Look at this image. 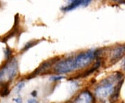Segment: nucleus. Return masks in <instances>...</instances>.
Instances as JSON below:
<instances>
[{"instance_id": "nucleus-10", "label": "nucleus", "mask_w": 125, "mask_h": 103, "mask_svg": "<svg viewBox=\"0 0 125 103\" xmlns=\"http://www.w3.org/2000/svg\"><path fill=\"white\" fill-rule=\"evenodd\" d=\"M25 85V83L24 82H20L18 84V85L16 86V90H17V93H19L21 90L22 89L24 88V86Z\"/></svg>"}, {"instance_id": "nucleus-7", "label": "nucleus", "mask_w": 125, "mask_h": 103, "mask_svg": "<svg viewBox=\"0 0 125 103\" xmlns=\"http://www.w3.org/2000/svg\"><path fill=\"white\" fill-rule=\"evenodd\" d=\"M37 43H38V42H37V41H36V42H28L27 44L24 46L22 51H26V50L29 49L30 48L33 47V46H35Z\"/></svg>"}, {"instance_id": "nucleus-8", "label": "nucleus", "mask_w": 125, "mask_h": 103, "mask_svg": "<svg viewBox=\"0 0 125 103\" xmlns=\"http://www.w3.org/2000/svg\"><path fill=\"white\" fill-rule=\"evenodd\" d=\"M63 78H64V77L62 76H52L50 77V80L53 81V82H56V81L61 80Z\"/></svg>"}, {"instance_id": "nucleus-16", "label": "nucleus", "mask_w": 125, "mask_h": 103, "mask_svg": "<svg viewBox=\"0 0 125 103\" xmlns=\"http://www.w3.org/2000/svg\"><path fill=\"white\" fill-rule=\"evenodd\" d=\"M113 1H122L124 0H113Z\"/></svg>"}, {"instance_id": "nucleus-3", "label": "nucleus", "mask_w": 125, "mask_h": 103, "mask_svg": "<svg viewBox=\"0 0 125 103\" xmlns=\"http://www.w3.org/2000/svg\"><path fill=\"white\" fill-rule=\"evenodd\" d=\"M98 55L99 51L97 50H90L76 55L74 58L76 70L88 66L93 62L94 59L97 58Z\"/></svg>"}, {"instance_id": "nucleus-6", "label": "nucleus", "mask_w": 125, "mask_h": 103, "mask_svg": "<svg viewBox=\"0 0 125 103\" xmlns=\"http://www.w3.org/2000/svg\"><path fill=\"white\" fill-rule=\"evenodd\" d=\"M125 54V45H120L112 50L111 52V60L116 62Z\"/></svg>"}, {"instance_id": "nucleus-9", "label": "nucleus", "mask_w": 125, "mask_h": 103, "mask_svg": "<svg viewBox=\"0 0 125 103\" xmlns=\"http://www.w3.org/2000/svg\"><path fill=\"white\" fill-rule=\"evenodd\" d=\"M4 53L5 57H6V60H9V59L10 58V56H11V50L10 49L6 48V50H5Z\"/></svg>"}, {"instance_id": "nucleus-1", "label": "nucleus", "mask_w": 125, "mask_h": 103, "mask_svg": "<svg viewBox=\"0 0 125 103\" xmlns=\"http://www.w3.org/2000/svg\"><path fill=\"white\" fill-rule=\"evenodd\" d=\"M122 80V75L118 72L105 78L95 89L94 94L97 98L102 102L114 100L119 94Z\"/></svg>"}, {"instance_id": "nucleus-4", "label": "nucleus", "mask_w": 125, "mask_h": 103, "mask_svg": "<svg viewBox=\"0 0 125 103\" xmlns=\"http://www.w3.org/2000/svg\"><path fill=\"white\" fill-rule=\"evenodd\" d=\"M76 70L74 58H67L61 60L56 64L54 71L59 74H65Z\"/></svg>"}, {"instance_id": "nucleus-5", "label": "nucleus", "mask_w": 125, "mask_h": 103, "mask_svg": "<svg viewBox=\"0 0 125 103\" xmlns=\"http://www.w3.org/2000/svg\"><path fill=\"white\" fill-rule=\"evenodd\" d=\"M72 103H94V98L89 91H84L76 97Z\"/></svg>"}, {"instance_id": "nucleus-11", "label": "nucleus", "mask_w": 125, "mask_h": 103, "mask_svg": "<svg viewBox=\"0 0 125 103\" xmlns=\"http://www.w3.org/2000/svg\"><path fill=\"white\" fill-rule=\"evenodd\" d=\"M13 101L16 103H22V99L21 98H13Z\"/></svg>"}, {"instance_id": "nucleus-15", "label": "nucleus", "mask_w": 125, "mask_h": 103, "mask_svg": "<svg viewBox=\"0 0 125 103\" xmlns=\"http://www.w3.org/2000/svg\"><path fill=\"white\" fill-rule=\"evenodd\" d=\"M123 68H124V70L125 71V62H124V64H123Z\"/></svg>"}, {"instance_id": "nucleus-12", "label": "nucleus", "mask_w": 125, "mask_h": 103, "mask_svg": "<svg viewBox=\"0 0 125 103\" xmlns=\"http://www.w3.org/2000/svg\"><path fill=\"white\" fill-rule=\"evenodd\" d=\"M27 103H38V102L36 100L35 98H30L28 100V101H27Z\"/></svg>"}, {"instance_id": "nucleus-13", "label": "nucleus", "mask_w": 125, "mask_h": 103, "mask_svg": "<svg viewBox=\"0 0 125 103\" xmlns=\"http://www.w3.org/2000/svg\"><path fill=\"white\" fill-rule=\"evenodd\" d=\"M83 6H86L89 4V3L92 0H83Z\"/></svg>"}, {"instance_id": "nucleus-14", "label": "nucleus", "mask_w": 125, "mask_h": 103, "mask_svg": "<svg viewBox=\"0 0 125 103\" xmlns=\"http://www.w3.org/2000/svg\"><path fill=\"white\" fill-rule=\"evenodd\" d=\"M31 95L33 97V98H35L37 96V91H32L31 93Z\"/></svg>"}, {"instance_id": "nucleus-2", "label": "nucleus", "mask_w": 125, "mask_h": 103, "mask_svg": "<svg viewBox=\"0 0 125 103\" xmlns=\"http://www.w3.org/2000/svg\"><path fill=\"white\" fill-rule=\"evenodd\" d=\"M18 72V64L15 58L10 59L2 69H0V85H8L13 80Z\"/></svg>"}]
</instances>
